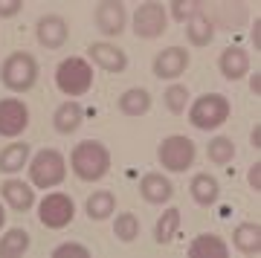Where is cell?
I'll list each match as a JSON object with an SVG mask.
<instances>
[{"mask_svg":"<svg viewBox=\"0 0 261 258\" xmlns=\"http://www.w3.org/2000/svg\"><path fill=\"white\" fill-rule=\"evenodd\" d=\"M232 244L244 255H258L261 252V226L258 223H238L232 232Z\"/></svg>","mask_w":261,"mask_h":258,"instance_id":"ac0fdd59","label":"cell"},{"mask_svg":"<svg viewBox=\"0 0 261 258\" xmlns=\"http://www.w3.org/2000/svg\"><path fill=\"white\" fill-rule=\"evenodd\" d=\"M27 163H29V145L27 142H12L9 148L0 151V171H6V174L20 171Z\"/></svg>","mask_w":261,"mask_h":258,"instance_id":"7402d4cb","label":"cell"},{"mask_svg":"<svg viewBox=\"0 0 261 258\" xmlns=\"http://www.w3.org/2000/svg\"><path fill=\"white\" fill-rule=\"evenodd\" d=\"M186 35H189V44H195V46H209L212 44V38H215V23L212 18H195V20H189L186 23Z\"/></svg>","mask_w":261,"mask_h":258,"instance_id":"d4e9b609","label":"cell"},{"mask_svg":"<svg viewBox=\"0 0 261 258\" xmlns=\"http://www.w3.org/2000/svg\"><path fill=\"white\" fill-rule=\"evenodd\" d=\"M82 119H84V111L79 101H61L53 113V125H56L58 134H73V131L82 128Z\"/></svg>","mask_w":261,"mask_h":258,"instance_id":"e0dca14e","label":"cell"},{"mask_svg":"<svg viewBox=\"0 0 261 258\" xmlns=\"http://www.w3.org/2000/svg\"><path fill=\"white\" fill-rule=\"evenodd\" d=\"M56 84L64 96H84L93 87V67L79 56L64 58L56 67Z\"/></svg>","mask_w":261,"mask_h":258,"instance_id":"3957f363","label":"cell"},{"mask_svg":"<svg viewBox=\"0 0 261 258\" xmlns=\"http://www.w3.org/2000/svg\"><path fill=\"white\" fill-rule=\"evenodd\" d=\"M140 194L148 203H157V206H160V203H168L171 197H174V186H171L168 177L151 171V174H145L140 180Z\"/></svg>","mask_w":261,"mask_h":258,"instance_id":"9a60e30c","label":"cell"},{"mask_svg":"<svg viewBox=\"0 0 261 258\" xmlns=\"http://www.w3.org/2000/svg\"><path fill=\"white\" fill-rule=\"evenodd\" d=\"M247 180H250V186L255 189V192H261V163H255V166L250 168V174H247Z\"/></svg>","mask_w":261,"mask_h":258,"instance_id":"d6a6232c","label":"cell"},{"mask_svg":"<svg viewBox=\"0 0 261 258\" xmlns=\"http://www.w3.org/2000/svg\"><path fill=\"white\" fill-rule=\"evenodd\" d=\"M195 154L197 148L195 142L189 137H183V134H171V137H166L163 142H160V166L168 168V171H174V174H180V171H186L192 163H195Z\"/></svg>","mask_w":261,"mask_h":258,"instance_id":"8992f818","label":"cell"},{"mask_svg":"<svg viewBox=\"0 0 261 258\" xmlns=\"http://www.w3.org/2000/svg\"><path fill=\"white\" fill-rule=\"evenodd\" d=\"M177 229H180V209H166V212L160 215V221H157V226H154V241L157 244H168V241L177 235Z\"/></svg>","mask_w":261,"mask_h":258,"instance_id":"484cf974","label":"cell"},{"mask_svg":"<svg viewBox=\"0 0 261 258\" xmlns=\"http://www.w3.org/2000/svg\"><path fill=\"white\" fill-rule=\"evenodd\" d=\"M189 255L192 258H226L229 255V247L224 244L221 235H197L189 244Z\"/></svg>","mask_w":261,"mask_h":258,"instance_id":"ffe728a7","label":"cell"},{"mask_svg":"<svg viewBox=\"0 0 261 258\" xmlns=\"http://www.w3.org/2000/svg\"><path fill=\"white\" fill-rule=\"evenodd\" d=\"M3 223H6V212H3V206H0V229H3Z\"/></svg>","mask_w":261,"mask_h":258,"instance_id":"8d00e7d4","label":"cell"},{"mask_svg":"<svg viewBox=\"0 0 261 258\" xmlns=\"http://www.w3.org/2000/svg\"><path fill=\"white\" fill-rule=\"evenodd\" d=\"M87 53H90V58H93V64L102 67L105 73H122V70L128 67L125 49H119V46H113V44H105V41L90 44L87 46Z\"/></svg>","mask_w":261,"mask_h":258,"instance_id":"4fadbf2b","label":"cell"},{"mask_svg":"<svg viewBox=\"0 0 261 258\" xmlns=\"http://www.w3.org/2000/svg\"><path fill=\"white\" fill-rule=\"evenodd\" d=\"M189 49H183V46H168V49H163V53H157L154 56V64H151V70H154V75L157 79H177V75H183L189 70Z\"/></svg>","mask_w":261,"mask_h":258,"instance_id":"30bf717a","label":"cell"},{"mask_svg":"<svg viewBox=\"0 0 261 258\" xmlns=\"http://www.w3.org/2000/svg\"><path fill=\"white\" fill-rule=\"evenodd\" d=\"M35 35H38V44L47 46V49H61L70 38V27L61 15H44L38 20L35 27Z\"/></svg>","mask_w":261,"mask_h":258,"instance_id":"7c38bea8","label":"cell"},{"mask_svg":"<svg viewBox=\"0 0 261 258\" xmlns=\"http://www.w3.org/2000/svg\"><path fill=\"white\" fill-rule=\"evenodd\" d=\"M116 212V197L113 192H93L87 197V218L90 221H105Z\"/></svg>","mask_w":261,"mask_h":258,"instance_id":"603a6c76","label":"cell"},{"mask_svg":"<svg viewBox=\"0 0 261 258\" xmlns=\"http://www.w3.org/2000/svg\"><path fill=\"white\" fill-rule=\"evenodd\" d=\"M203 15V0H171V18L177 23H189Z\"/></svg>","mask_w":261,"mask_h":258,"instance_id":"83f0119b","label":"cell"},{"mask_svg":"<svg viewBox=\"0 0 261 258\" xmlns=\"http://www.w3.org/2000/svg\"><path fill=\"white\" fill-rule=\"evenodd\" d=\"M64 177H67V163L61 157V151H56V148L38 151L35 157H32V163H29V180L38 189H53Z\"/></svg>","mask_w":261,"mask_h":258,"instance_id":"5b68a950","label":"cell"},{"mask_svg":"<svg viewBox=\"0 0 261 258\" xmlns=\"http://www.w3.org/2000/svg\"><path fill=\"white\" fill-rule=\"evenodd\" d=\"M73 215H75L73 197H67L61 192L47 194L44 200L38 203V221L44 223L47 229H64L67 223L73 221Z\"/></svg>","mask_w":261,"mask_h":258,"instance_id":"ba28073f","label":"cell"},{"mask_svg":"<svg viewBox=\"0 0 261 258\" xmlns=\"http://www.w3.org/2000/svg\"><path fill=\"white\" fill-rule=\"evenodd\" d=\"M113 235H116L122 244H130V241L140 235V221H137V215L122 212L119 218H116V223H113Z\"/></svg>","mask_w":261,"mask_h":258,"instance_id":"f1b7e54d","label":"cell"},{"mask_svg":"<svg viewBox=\"0 0 261 258\" xmlns=\"http://www.w3.org/2000/svg\"><path fill=\"white\" fill-rule=\"evenodd\" d=\"M73 171L79 180L84 183H96V180H102L108 171H111V151L102 145V142H93V139H87V142H79L73 148Z\"/></svg>","mask_w":261,"mask_h":258,"instance_id":"6da1fadb","label":"cell"},{"mask_svg":"<svg viewBox=\"0 0 261 258\" xmlns=\"http://www.w3.org/2000/svg\"><path fill=\"white\" fill-rule=\"evenodd\" d=\"M258 27H261V20H255V29H252V41H255V49H261V38H258Z\"/></svg>","mask_w":261,"mask_h":258,"instance_id":"e575fe53","label":"cell"},{"mask_svg":"<svg viewBox=\"0 0 261 258\" xmlns=\"http://www.w3.org/2000/svg\"><path fill=\"white\" fill-rule=\"evenodd\" d=\"M29 125V108L20 99H0V137H20Z\"/></svg>","mask_w":261,"mask_h":258,"instance_id":"9c48e42d","label":"cell"},{"mask_svg":"<svg viewBox=\"0 0 261 258\" xmlns=\"http://www.w3.org/2000/svg\"><path fill=\"white\" fill-rule=\"evenodd\" d=\"M250 142H252V148H261V128H258V125L252 128V134H250Z\"/></svg>","mask_w":261,"mask_h":258,"instance_id":"836d02e7","label":"cell"},{"mask_svg":"<svg viewBox=\"0 0 261 258\" xmlns=\"http://www.w3.org/2000/svg\"><path fill=\"white\" fill-rule=\"evenodd\" d=\"M168 29V15L163 9V3L157 0H148V3H140L137 12H134V35L142 38V41H154Z\"/></svg>","mask_w":261,"mask_h":258,"instance_id":"52a82bcc","label":"cell"},{"mask_svg":"<svg viewBox=\"0 0 261 258\" xmlns=\"http://www.w3.org/2000/svg\"><path fill=\"white\" fill-rule=\"evenodd\" d=\"M23 9V0H0V18H15Z\"/></svg>","mask_w":261,"mask_h":258,"instance_id":"1f68e13d","label":"cell"},{"mask_svg":"<svg viewBox=\"0 0 261 258\" xmlns=\"http://www.w3.org/2000/svg\"><path fill=\"white\" fill-rule=\"evenodd\" d=\"M250 87H252V93H255V96H258V90H261V82H258V73L252 75L250 79Z\"/></svg>","mask_w":261,"mask_h":258,"instance_id":"d590c367","label":"cell"},{"mask_svg":"<svg viewBox=\"0 0 261 258\" xmlns=\"http://www.w3.org/2000/svg\"><path fill=\"white\" fill-rule=\"evenodd\" d=\"M29 244H32V238H29L27 229H9L3 238H0V255L3 258H18L29 249Z\"/></svg>","mask_w":261,"mask_h":258,"instance_id":"cb8c5ba5","label":"cell"},{"mask_svg":"<svg viewBox=\"0 0 261 258\" xmlns=\"http://www.w3.org/2000/svg\"><path fill=\"white\" fill-rule=\"evenodd\" d=\"M0 194L15 212H29L35 206V189H29L23 180H6L0 186Z\"/></svg>","mask_w":261,"mask_h":258,"instance_id":"2e32d148","label":"cell"},{"mask_svg":"<svg viewBox=\"0 0 261 258\" xmlns=\"http://www.w3.org/2000/svg\"><path fill=\"white\" fill-rule=\"evenodd\" d=\"M163 99H166V108L171 113H183L189 105V90L186 84H171L166 93H163Z\"/></svg>","mask_w":261,"mask_h":258,"instance_id":"f546056e","label":"cell"},{"mask_svg":"<svg viewBox=\"0 0 261 258\" xmlns=\"http://www.w3.org/2000/svg\"><path fill=\"white\" fill-rule=\"evenodd\" d=\"M119 111L125 116H145L151 111V93L142 87H130L119 96Z\"/></svg>","mask_w":261,"mask_h":258,"instance_id":"44dd1931","label":"cell"},{"mask_svg":"<svg viewBox=\"0 0 261 258\" xmlns=\"http://www.w3.org/2000/svg\"><path fill=\"white\" fill-rule=\"evenodd\" d=\"M53 255L56 258H64V255H79V258H87L90 255V249L82 247V244H61V247L53 249Z\"/></svg>","mask_w":261,"mask_h":258,"instance_id":"4dcf8cb0","label":"cell"},{"mask_svg":"<svg viewBox=\"0 0 261 258\" xmlns=\"http://www.w3.org/2000/svg\"><path fill=\"white\" fill-rule=\"evenodd\" d=\"M206 154H209V160H212L215 166H229L235 157V145L229 137H215L212 142H209V148H206Z\"/></svg>","mask_w":261,"mask_h":258,"instance_id":"4316f807","label":"cell"},{"mask_svg":"<svg viewBox=\"0 0 261 258\" xmlns=\"http://www.w3.org/2000/svg\"><path fill=\"white\" fill-rule=\"evenodd\" d=\"M189 192H192V200H195L197 206H212V203L218 200V194H221V186H218V180H215L212 174L200 171V174L192 177Z\"/></svg>","mask_w":261,"mask_h":258,"instance_id":"d6986e66","label":"cell"},{"mask_svg":"<svg viewBox=\"0 0 261 258\" xmlns=\"http://www.w3.org/2000/svg\"><path fill=\"white\" fill-rule=\"evenodd\" d=\"M0 82L15 93H27L38 82V61L29 53H12L0 67Z\"/></svg>","mask_w":261,"mask_h":258,"instance_id":"277c9868","label":"cell"},{"mask_svg":"<svg viewBox=\"0 0 261 258\" xmlns=\"http://www.w3.org/2000/svg\"><path fill=\"white\" fill-rule=\"evenodd\" d=\"M125 23H128V12H125V6L119 0H102L96 6V27H99L102 35H108V38L122 35Z\"/></svg>","mask_w":261,"mask_h":258,"instance_id":"8fae6325","label":"cell"},{"mask_svg":"<svg viewBox=\"0 0 261 258\" xmlns=\"http://www.w3.org/2000/svg\"><path fill=\"white\" fill-rule=\"evenodd\" d=\"M229 113H232V105H229L226 96H221V93H206V96L195 99V105L189 108V122L197 131H215L229 119Z\"/></svg>","mask_w":261,"mask_h":258,"instance_id":"7a4b0ae2","label":"cell"},{"mask_svg":"<svg viewBox=\"0 0 261 258\" xmlns=\"http://www.w3.org/2000/svg\"><path fill=\"white\" fill-rule=\"evenodd\" d=\"M218 67H221L224 79L238 82V79H244V75L250 73V56L244 53L241 46H226L224 53H221V58H218Z\"/></svg>","mask_w":261,"mask_h":258,"instance_id":"5bb4252c","label":"cell"}]
</instances>
